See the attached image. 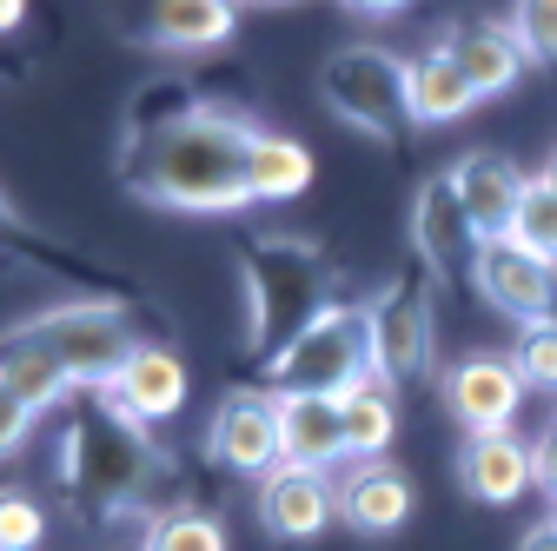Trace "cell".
Masks as SVG:
<instances>
[{
  "instance_id": "obj_1",
  "label": "cell",
  "mask_w": 557,
  "mask_h": 551,
  "mask_svg": "<svg viewBox=\"0 0 557 551\" xmlns=\"http://www.w3.org/2000/svg\"><path fill=\"white\" fill-rule=\"evenodd\" d=\"M252 140L259 126L233 107L180 100L160 126H126V180L139 199L180 213H233L252 206Z\"/></svg>"
},
{
  "instance_id": "obj_2",
  "label": "cell",
  "mask_w": 557,
  "mask_h": 551,
  "mask_svg": "<svg viewBox=\"0 0 557 551\" xmlns=\"http://www.w3.org/2000/svg\"><path fill=\"white\" fill-rule=\"evenodd\" d=\"M153 478V445L147 426L126 419L113 405V392H74V412H66L60 432V486L74 492L81 518H107L126 512Z\"/></svg>"
},
{
  "instance_id": "obj_3",
  "label": "cell",
  "mask_w": 557,
  "mask_h": 551,
  "mask_svg": "<svg viewBox=\"0 0 557 551\" xmlns=\"http://www.w3.org/2000/svg\"><path fill=\"white\" fill-rule=\"evenodd\" d=\"M239 280H246V339H252V353H272V359L332 306L325 299V253L299 233L252 240L239 253Z\"/></svg>"
},
{
  "instance_id": "obj_4",
  "label": "cell",
  "mask_w": 557,
  "mask_h": 551,
  "mask_svg": "<svg viewBox=\"0 0 557 551\" xmlns=\"http://www.w3.org/2000/svg\"><path fill=\"white\" fill-rule=\"evenodd\" d=\"M405 74H411V60H398L392 47L352 40V47H338V53L319 66V100H325L345 126H352V133L392 140V133H405V126H411Z\"/></svg>"
},
{
  "instance_id": "obj_5",
  "label": "cell",
  "mask_w": 557,
  "mask_h": 551,
  "mask_svg": "<svg viewBox=\"0 0 557 551\" xmlns=\"http://www.w3.org/2000/svg\"><path fill=\"white\" fill-rule=\"evenodd\" d=\"M21 332L34 339V346L66 372V385L74 392H100L120 379L126 353L139 346V339L126 332V319L100 299H66V306H47L34 319H21Z\"/></svg>"
},
{
  "instance_id": "obj_6",
  "label": "cell",
  "mask_w": 557,
  "mask_h": 551,
  "mask_svg": "<svg viewBox=\"0 0 557 551\" xmlns=\"http://www.w3.org/2000/svg\"><path fill=\"white\" fill-rule=\"evenodd\" d=\"M372 372V326H366V306H325L286 353L272 359V392H319V399H338L345 385H359Z\"/></svg>"
},
{
  "instance_id": "obj_7",
  "label": "cell",
  "mask_w": 557,
  "mask_h": 551,
  "mask_svg": "<svg viewBox=\"0 0 557 551\" xmlns=\"http://www.w3.org/2000/svg\"><path fill=\"white\" fill-rule=\"evenodd\" d=\"M366 326H372V379L411 385L432 372V286L418 259L379 286V299L366 306Z\"/></svg>"
},
{
  "instance_id": "obj_8",
  "label": "cell",
  "mask_w": 557,
  "mask_h": 551,
  "mask_svg": "<svg viewBox=\"0 0 557 551\" xmlns=\"http://www.w3.org/2000/svg\"><path fill=\"white\" fill-rule=\"evenodd\" d=\"M524 405V379L511 366V353H465L445 372V412L465 426V439H498L511 432Z\"/></svg>"
},
{
  "instance_id": "obj_9",
  "label": "cell",
  "mask_w": 557,
  "mask_h": 551,
  "mask_svg": "<svg viewBox=\"0 0 557 551\" xmlns=\"http://www.w3.org/2000/svg\"><path fill=\"white\" fill-rule=\"evenodd\" d=\"M471 286L484 293V306H498L518 326L557 319V266L531 259L518 240H484L471 259Z\"/></svg>"
},
{
  "instance_id": "obj_10",
  "label": "cell",
  "mask_w": 557,
  "mask_h": 551,
  "mask_svg": "<svg viewBox=\"0 0 557 551\" xmlns=\"http://www.w3.org/2000/svg\"><path fill=\"white\" fill-rule=\"evenodd\" d=\"M332 518H338V478L299 472V465H278V472L259 478V525H265L272 538L306 544V538H319Z\"/></svg>"
},
{
  "instance_id": "obj_11",
  "label": "cell",
  "mask_w": 557,
  "mask_h": 551,
  "mask_svg": "<svg viewBox=\"0 0 557 551\" xmlns=\"http://www.w3.org/2000/svg\"><path fill=\"white\" fill-rule=\"evenodd\" d=\"M445 180H451V193H458V206H465V220H471L478 246L511 233V213H518V199H524V173H518L505 154L478 147V154L451 160V167H445Z\"/></svg>"
},
{
  "instance_id": "obj_12",
  "label": "cell",
  "mask_w": 557,
  "mask_h": 551,
  "mask_svg": "<svg viewBox=\"0 0 557 551\" xmlns=\"http://www.w3.org/2000/svg\"><path fill=\"white\" fill-rule=\"evenodd\" d=\"M206 439H213V452L246 478L278 472V399L272 392H226Z\"/></svg>"
},
{
  "instance_id": "obj_13",
  "label": "cell",
  "mask_w": 557,
  "mask_h": 551,
  "mask_svg": "<svg viewBox=\"0 0 557 551\" xmlns=\"http://www.w3.org/2000/svg\"><path fill=\"white\" fill-rule=\"evenodd\" d=\"M411 253L425 272H471V259H478V233H471L445 173H432L411 199Z\"/></svg>"
},
{
  "instance_id": "obj_14",
  "label": "cell",
  "mask_w": 557,
  "mask_h": 551,
  "mask_svg": "<svg viewBox=\"0 0 557 551\" xmlns=\"http://www.w3.org/2000/svg\"><path fill=\"white\" fill-rule=\"evenodd\" d=\"M278 399V392H272ZM345 419H338V399L319 392H286L278 399V465H299V472H325L345 465Z\"/></svg>"
},
{
  "instance_id": "obj_15",
  "label": "cell",
  "mask_w": 557,
  "mask_h": 551,
  "mask_svg": "<svg viewBox=\"0 0 557 551\" xmlns=\"http://www.w3.org/2000/svg\"><path fill=\"white\" fill-rule=\"evenodd\" d=\"M107 392H113V405L126 412V419L160 426V419H173V412L186 405V359L173 346H147V339H139Z\"/></svg>"
},
{
  "instance_id": "obj_16",
  "label": "cell",
  "mask_w": 557,
  "mask_h": 551,
  "mask_svg": "<svg viewBox=\"0 0 557 551\" xmlns=\"http://www.w3.org/2000/svg\"><path fill=\"white\" fill-rule=\"evenodd\" d=\"M338 518L352 525L359 538H385L411 518V478L392 465V458H372V465H352L338 478Z\"/></svg>"
},
{
  "instance_id": "obj_17",
  "label": "cell",
  "mask_w": 557,
  "mask_h": 551,
  "mask_svg": "<svg viewBox=\"0 0 557 551\" xmlns=\"http://www.w3.org/2000/svg\"><path fill=\"white\" fill-rule=\"evenodd\" d=\"M458 74L478 87V100H492V94H511L518 81H524V53L511 47V34H505V21L498 27H478V21H465V27H445L438 40H432Z\"/></svg>"
},
{
  "instance_id": "obj_18",
  "label": "cell",
  "mask_w": 557,
  "mask_h": 551,
  "mask_svg": "<svg viewBox=\"0 0 557 551\" xmlns=\"http://www.w3.org/2000/svg\"><path fill=\"white\" fill-rule=\"evenodd\" d=\"M458 486L478 505H511L531 486V439L498 432V439H465L458 445Z\"/></svg>"
},
{
  "instance_id": "obj_19",
  "label": "cell",
  "mask_w": 557,
  "mask_h": 551,
  "mask_svg": "<svg viewBox=\"0 0 557 551\" xmlns=\"http://www.w3.org/2000/svg\"><path fill=\"white\" fill-rule=\"evenodd\" d=\"M405 100H411V126H451V120H465L478 107V87L438 47H425L411 60V74H405Z\"/></svg>"
},
{
  "instance_id": "obj_20",
  "label": "cell",
  "mask_w": 557,
  "mask_h": 551,
  "mask_svg": "<svg viewBox=\"0 0 557 551\" xmlns=\"http://www.w3.org/2000/svg\"><path fill=\"white\" fill-rule=\"evenodd\" d=\"M338 419H345V452H352V465H372L385 458V445L398 439V405H392V385L385 379H359L338 392Z\"/></svg>"
},
{
  "instance_id": "obj_21",
  "label": "cell",
  "mask_w": 557,
  "mask_h": 551,
  "mask_svg": "<svg viewBox=\"0 0 557 551\" xmlns=\"http://www.w3.org/2000/svg\"><path fill=\"white\" fill-rule=\"evenodd\" d=\"M239 8H226V0H166V8L153 14V47H173V53H199V47H220L233 34Z\"/></svg>"
},
{
  "instance_id": "obj_22",
  "label": "cell",
  "mask_w": 557,
  "mask_h": 551,
  "mask_svg": "<svg viewBox=\"0 0 557 551\" xmlns=\"http://www.w3.org/2000/svg\"><path fill=\"white\" fill-rule=\"evenodd\" d=\"M0 379H8L34 412H53L60 399H74V385H66V372L34 346V339L14 326V332H0Z\"/></svg>"
},
{
  "instance_id": "obj_23",
  "label": "cell",
  "mask_w": 557,
  "mask_h": 551,
  "mask_svg": "<svg viewBox=\"0 0 557 551\" xmlns=\"http://www.w3.org/2000/svg\"><path fill=\"white\" fill-rule=\"evenodd\" d=\"M312 186V154L293 140V133H265L252 140V199H299Z\"/></svg>"
},
{
  "instance_id": "obj_24",
  "label": "cell",
  "mask_w": 557,
  "mask_h": 551,
  "mask_svg": "<svg viewBox=\"0 0 557 551\" xmlns=\"http://www.w3.org/2000/svg\"><path fill=\"white\" fill-rule=\"evenodd\" d=\"M505 240H518L531 259L557 266V193H550L544 180H524V199H518V213H511V233H505Z\"/></svg>"
},
{
  "instance_id": "obj_25",
  "label": "cell",
  "mask_w": 557,
  "mask_h": 551,
  "mask_svg": "<svg viewBox=\"0 0 557 551\" xmlns=\"http://www.w3.org/2000/svg\"><path fill=\"white\" fill-rule=\"evenodd\" d=\"M139 551H226V531H220V518L180 505V512H160L147 525V544Z\"/></svg>"
},
{
  "instance_id": "obj_26",
  "label": "cell",
  "mask_w": 557,
  "mask_h": 551,
  "mask_svg": "<svg viewBox=\"0 0 557 551\" xmlns=\"http://www.w3.org/2000/svg\"><path fill=\"white\" fill-rule=\"evenodd\" d=\"M511 366H518V379H524V385L557 392V319L518 326V339H511Z\"/></svg>"
},
{
  "instance_id": "obj_27",
  "label": "cell",
  "mask_w": 557,
  "mask_h": 551,
  "mask_svg": "<svg viewBox=\"0 0 557 551\" xmlns=\"http://www.w3.org/2000/svg\"><path fill=\"white\" fill-rule=\"evenodd\" d=\"M505 34H511V47L524 60L550 66L557 60V0H524V8H511L505 14Z\"/></svg>"
},
{
  "instance_id": "obj_28",
  "label": "cell",
  "mask_w": 557,
  "mask_h": 551,
  "mask_svg": "<svg viewBox=\"0 0 557 551\" xmlns=\"http://www.w3.org/2000/svg\"><path fill=\"white\" fill-rule=\"evenodd\" d=\"M47 538V512L27 492H0V551H34Z\"/></svg>"
},
{
  "instance_id": "obj_29",
  "label": "cell",
  "mask_w": 557,
  "mask_h": 551,
  "mask_svg": "<svg viewBox=\"0 0 557 551\" xmlns=\"http://www.w3.org/2000/svg\"><path fill=\"white\" fill-rule=\"evenodd\" d=\"M34 419H40V412L8 385V379H0V458H8V452H21L27 445V432H34Z\"/></svg>"
},
{
  "instance_id": "obj_30",
  "label": "cell",
  "mask_w": 557,
  "mask_h": 551,
  "mask_svg": "<svg viewBox=\"0 0 557 551\" xmlns=\"http://www.w3.org/2000/svg\"><path fill=\"white\" fill-rule=\"evenodd\" d=\"M531 486H537V492H550V499H557V426H550V432H537V439H531Z\"/></svg>"
},
{
  "instance_id": "obj_31",
  "label": "cell",
  "mask_w": 557,
  "mask_h": 551,
  "mask_svg": "<svg viewBox=\"0 0 557 551\" xmlns=\"http://www.w3.org/2000/svg\"><path fill=\"white\" fill-rule=\"evenodd\" d=\"M518 551H557V525L544 518V525H531L524 538H518Z\"/></svg>"
},
{
  "instance_id": "obj_32",
  "label": "cell",
  "mask_w": 557,
  "mask_h": 551,
  "mask_svg": "<svg viewBox=\"0 0 557 551\" xmlns=\"http://www.w3.org/2000/svg\"><path fill=\"white\" fill-rule=\"evenodd\" d=\"M21 233H27V220L14 213V199H8V193H0V240H21Z\"/></svg>"
},
{
  "instance_id": "obj_33",
  "label": "cell",
  "mask_w": 557,
  "mask_h": 551,
  "mask_svg": "<svg viewBox=\"0 0 557 551\" xmlns=\"http://www.w3.org/2000/svg\"><path fill=\"white\" fill-rule=\"evenodd\" d=\"M27 21V8H21V0H0V34H14Z\"/></svg>"
},
{
  "instance_id": "obj_34",
  "label": "cell",
  "mask_w": 557,
  "mask_h": 551,
  "mask_svg": "<svg viewBox=\"0 0 557 551\" xmlns=\"http://www.w3.org/2000/svg\"><path fill=\"white\" fill-rule=\"evenodd\" d=\"M537 180H544V186L557 193V147H550V160H544V173H537Z\"/></svg>"
},
{
  "instance_id": "obj_35",
  "label": "cell",
  "mask_w": 557,
  "mask_h": 551,
  "mask_svg": "<svg viewBox=\"0 0 557 551\" xmlns=\"http://www.w3.org/2000/svg\"><path fill=\"white\" fill-rule=\"evenodd\" d=\"M550 525H557V518H550Z\"/></svg>"
}]
</instances>
